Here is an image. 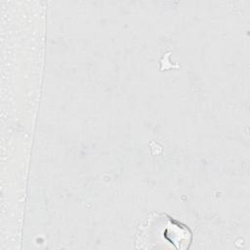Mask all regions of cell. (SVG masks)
I'll return each instance as SVG.
<instances>
[{
	"mask_svg": "<svg viewBox=\"0 0 250 250\" xmlns=\"http://www.w3.org/2000/svg\"><path fill=\"white\" fill-rule=\"evenodd\" d=\"M157 229L159 242H170L178 249H187L192 241V233L188 226L177 221L167 214H160L149 223Z\"/></svg>",
	"mask_w": 250,
	"mask_h": 250,
	"instance_id": "1",
	"label": "cell"
}]
</instances>
